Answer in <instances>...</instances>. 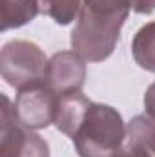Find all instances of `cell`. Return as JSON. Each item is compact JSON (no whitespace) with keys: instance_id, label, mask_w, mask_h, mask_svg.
I'll list each match as a JSON object with an SVG mask.
<instances>
[{"instance_id":"cell-1","label":"cell","mask_w":155,"mask_h":157,"mask_svg":"<svg viewBox=\"0 0 155 157\" xmlns=\"http://www.w3.org/2000/svg\"><path fill=\"white\" fill-rule=\"evenodd\" d=\"M131 0H82L71 31V49L88 62L106 60L117 48Z\"/></svg>"},{"instance_id":"cell-2","label":"cell","mask_w":155,"mask_h":157,"mask_svg":"<svg viewBox=\"0 0 155 157\" xmlns=\"http://www.w3.org/2000/svg\"><path fill=\"white\" fill-rule=\"evenodd\" d=\"M71 141L78 157H110L126 141V124L113 106L91 102Z\"/></svg>"},{"instance_id":"cell-3","label":"cell","mask_w":155,"mask_h":157,"mask_svg":"<svg viewBox=\"0 0 155 157\" xmlns=\"http://www.w3.org/2000/svg\"><path fill=\"white\" fill-rule=\"evenodd\" d=\"M47 59L44 51L31 40H9L0 51V73L2 78L17 88L24 90L29 86L44 84Z\"/></svg>"},{"instance_id":"cell-4","label":"cell","mask_w":155,"mask_h":157,"mask_svg":"<svg viewBox=\"0 0 155 157\" xmlns=\"http://www.w3.org/2000/svg\"><path fill=\"white\" fill-rule=\"evenodd\" d=\"M0 157H49L47 141L18 122L7 95L0 108Z\"/></svg>"},{"instance_id":"cell-5","label":"cell","mask_w":155,"mask_h":157,"mask_svg":"<svg viewBox=\"0 0 155 157\" xmlns=\"http://www.w3.org/2000/svg\"><path fill=\"white\" fill-rule=\"evenodd\" d=\"M59 104H60L59 93H55L46 84H37L18 90L13 108L18 122L24 128L35 132L47 128L49 124H55Z\"/></svg>"},{"instance_id":"cell-6","label":"cell","mask_w":155,"mask_h":157,"mask_svg":"<svg viewBox=\"0 0 155 157\" xmlns=\"http://www.w3.org/2000/svg\"><path fill=\"white\" fill-rule=\"evenodd\" d=\"M86 82V60L71 51H59L47 60L44 84L59 95L80 91Z\"/></svg>"},{"instance_id":"cell-7","label":"cell","mask_w":155,"mask_h":157,"mask_svg":"<svg viewBox=\"0 0 155 157\" xmlns=\"http://www.w3.org/2000/svg\"><path fill=\"white\" fill-rule=\"evenodd\" d=\"M91 102L93 101L88 99L82 91L60 95V104H59L57 117H55V128L71 139L78 130V126L82 124L84 115Z\"/></svg>"},{"instance_id":"cell-8","label":"cell","mask_w":155,"mask_h":157,"mask_svg":"<svg viewBox=\"0 0 155 157\" xmlns=\"http://www.w3.org/2000/svg\"><path fill=\"white\" fill-rule=\"evenodd\" d=\"M39 13V0H0V29L22 28L35 20Z\"/></svg>"},{"instance_id":"cell-9","label":"cell","mask_w":155,"mask_h":157,"mask_svg":"<svg viewBox=\"0 0 155 157\" xmlns=\"http://www.w3.org/2000/svg\"><path fill=\"white\" fill-rule=\"evenodd\" d=\"M131 55L139 68L155 73V20L144 24L131 40Z\"/></svg>"},{"instance_id":"cell-10","label":"cell","mask_w":155,"mask_h":157,"mask_svg":"<svg viewBox=\"0 0 155 157\" xmlns=\"http://www.w3.org/2000/svg\"><path fill=\"white\" fill-rule=\"evenodd\" d=\"M80 6L82 0H39L40 13L60 26H68L77 20Z\"/></svg>"},{"instance_id":"cell-11","label":"cell","mask_w":155,"mask_h":157,"mask_svg":"<svg viewBox=\"0 0 155 157\" xmlns=\"http://www.w3.org/2000/svg\"><path fill=\"white\" fill-rule=\"evenodd\" d=\"M126 139L142 144L155 154V119L150 115H135L126 126Z\"/></svg>"},{"instance_id":"cell-12","label":"cell","mask_w":155,"mask_h":157,"mask_svg":"<svg viewBox=\"0 0 155 157\" xmlns=\"http://www.w3.org/2000/svg\"><path fill=\"white\" fill-rule=\"evenodd\" d=\"M110 157H153V154H152L148 148H144L142 144L126 139V143L117 150L113 155H110Z\"/></svg>"},{"instance_id":"cell-13","label":"cell","mask_w":155,"mask_h":157,"mask_svg":"<svg viewBox=\"0 0 155 157\" xmlns=\"http://www.w3.org/2000/svg\"><path fill=\"white\" fill-rule=\"evenodd\" d=\"M131 9L139 15H150L155 11V0H131Z\"/></svg>"},{"instance_id":"cell-14","label":"cell","mask_w":155,"mask_h":157,"mask_svg":"<svg viewBox=\"0 0 155 157\" xmlns=\"http://www.w3.org/2000/svg\"><path fill=\"white\" fill-rule=\"evenodd\" d=\"M144 110H146V115L155 119V82L148 86L144 93Z\"/></svg>"}]
</instances>
